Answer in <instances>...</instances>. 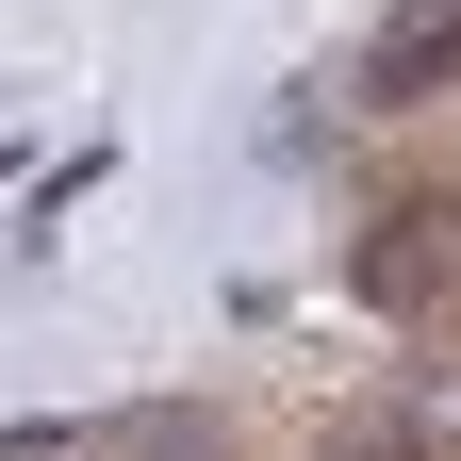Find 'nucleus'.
<instances>
[{"instance_id": "obj_2", "label": "nucleus", "mask_w": 461, "mask_h": 461, "mask_svg": "<svg viewBox=\"0 0 461 461\" xmlns=\"http://www.w3.org/2000/svg\"><path fill=\"white\" fill-rule=\"evenodd\" d=\"M461 83V0H395V33L363 50V99H445Z\"/></svg>"}, {"instance_id": "obj_1", "label": "nucleus", "mask_w": 461, "mask_h": 461, "mask_svg": "<svg viewBox=\"0 0 461 461\" xmlns=\"http://www.w3.org/2000/svg\"><path fill=\"white\" fill-rule=\"evenodd\" d=\"M445 280H461V214H445V198L379 214V248H363V297H379V313H412V297H445Z\"/></svg>"}, {"instance_id": "obj_3", "label": "nucleus", "mask_w": 461, "mask_h": 461, "mask_svg": "<svg viewBox=\"0 0 461 461\" xmlns=\"http://www.w3.org/2000/svg\"><path fill=\"white\" fill-rule=\"evenodd\" d=\"M313 461H429V412H395V395H346Z\"/></svg>"}]
</instances>
